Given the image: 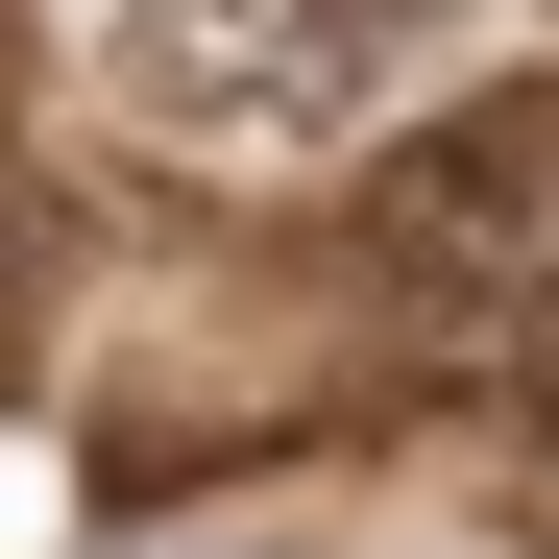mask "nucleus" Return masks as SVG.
<instances>
[{"instance_id": "1", "label": "nucleus", "mask_w": 559, "mask_h": 559, "mask_svg": "<svg viewBox=\"0 0 559 559\" xmlns=\"http://www.w3.org/2000/svg\"><path fill=\"white\" fill-rule=\"evenodd\" d=\"M438 49H462V0H122V98L170 146H341L438 98Z\"/></svg>"}, {"instance_id": "2", "label": "nucleus", "mask_w": 559, "mask_h": 559, "mask_svg": "<svg viewBox=\"0 0 559 559\" xmlns=\"http://www.w3.org/2000/svg\"><path fill=\"white\" fill-rule=\"evenodd\" d=\"M365 267H390V317H438L462 365H511L559 317V98H438L390 146V195H365Z\"/></svg>"}]
</instances>
